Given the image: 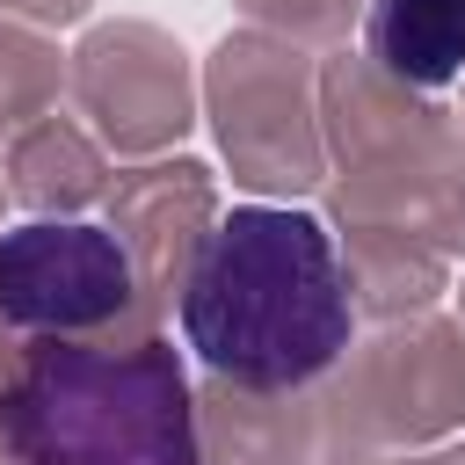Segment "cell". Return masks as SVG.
I'll list each match as a JSON object with an SVG mask.
<instances>
[{
	"mask_svg": "<svg viewBox=\"0 0 465 465\" xmlns=\"http://www.w3.org/2000/svg\"><path fill=\"white\" fill-rule=\"evenodd\" d=\"M371 58L400 87H450L465 73V0H371Z\"/></svg>",
	"mask_w": 465,
	"mask_h": 465,
	"instance_id": "4",
	"label": "cell"
},
{
	"mask_svg": "<svg viewBox=\"0 0 465 465\" xmlns=\"http://www.w3.org/2000/svg\"><path fill=\"white\" fill-rule=\"evenodd\" d=\"M0 429L29 465H203L189 378L167 341L44 349L0 400Z\"/></svg>",
	"mask_w": 465,
	"mask_h": 465,
	"instance_id": "2",
	"label": "cell"
},
{
	"mask_svg": "<svg viewBox=\"0 0 465 465\" xmlns=\"http://www.w3.org/2000/svg\"><path fill=\"white\" fill-rule=\"evenodd\" d=\"M356 312L341 283L334 232L312 211L232 203L189 262L182 283V341L203 371L247 392H291L334 371Z\"/></svg>",
	"mask_w": 465,
	"mask_h": 465,
	"instance_id": "1",
	"label": "cell"
},
{
	"mask_svg": "<svg viewBox=\"0 0 465 465\" xmlns=\"http://www.w3.org/2000/svg\"><path fill=\"white\" fill-rule=\"evenodd\" d=\"M131 247L87 218H29L0 232V320L22 334H87L131 305Z\"/></svg>",
	"mask_w": 465,
	"mask_h": 465,
	"instance_id": "3",
	"label": "cell"
}]
</instances>
